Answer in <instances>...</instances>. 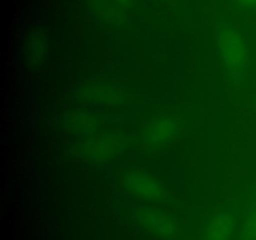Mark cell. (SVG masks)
Instances as JSON below:
<instances>
[{
    "mask_svg": "<svg viewBox=\"0 0 256 240\" xmlns=\"http://www.w3.org/2000/svg\"><path fill=\"white\" fill-rule=\"evenodd\" d=\"M218 48L225 66L239 75L246 62L248 50L244 38L232 28H225L218 35Z\"/></svg>",
    "mask_w": 256,
    "mask_h": 240,
    "instance_id": "cell-1",
    "label": "cell"
},
{
    "mask_svg": "<svg viewBox=\"0 0 256 240\" xmlns=\"http://www.w3.org/2000/svg\"><path fill=\"white\" fill-rule=\"evenodd\" d=\"M122 184L126 192L138 199L159 202L165 195V190L159 180L145 170H130L122 178Z\"/></svg>",
    "mask_w": 256,
    "mask_h": 240,
    "instance_id": "cell-2",
    "label": "cell"
},
{
    "mask_svg": "<svg viewBox=\"0 0 256 240\" xmlns=\"http://www.w3.org/2000/svg\"><path fill=\"white\" fill-rule=\"evenodd\" d=\"M136 216L140 225L154 236L162 240H172L176 236L178 228L174 219L160 209L152 206L140 208Z\"/></svg>",
    "mask_w": 256,
    "mask_h": 240,
    "instance_id": "cell-3",
    "label": "cell"
},
{
    "mask_svg": "<svg viewBox=\"0 0 256 240\" xmlns=\"http://www.w3.org/2000/svg\"><path fill=\"white\" fill-rule=\"evenodd\" d=\"M124 139L118 134H94L84 142L82 152L95 162H105L119 154Z\"/></svg>",
    "mask_w": 256,
    "mask_h": 240,
    "instance_id": "cell-4",
    "label": "cell"
},
{
    "mask_svg": "<svg viewBox=\"0 0 256 240\" xmlns=\"http://www.w3.org/2000/svg\"><path fill=\"white\" fill-rule=\"evenodd\" d=\"M124 89L120 85L108 82H90L80 90L82 102L96 106H114L122 102Z\"/></svg>",
    "mask_w": 256,
    "mask_h": 240,
    "instance_id": "cell-5",
    "label": "cell"
},
{
    "mask_svg": "<svg viewBox=\"0 0 256 240\" xmlns=\"http://www.w3.org/2000/svg\"><path fill=\"white\" fill-rule=\"evenodd\" d=\"M145 140L152 148L169 145L179 132V122L172 116H158L145 128Z\"/></svg>",
    "mask_w": 256,
    "mask_h": 240,
    "instance_id": "cell-6",
    "label": "cell"
},
{
    "mask_svg": "<svg viewBox=\"0 0 256 240\" xmlns=\"http://www.w3.org/2000/svg\"><path fill=\"white\" fill-rule=\"evenodd\" d=\"M236 229V219L232 212H220L212 218L204 230V240H230Z\"/></svg>",
    "mask_w": 256,
    "mask_h": 240,
    "instance_id": "cell-7",
    "label": "cell"
},
{
    "mask_svg": "<svg viewBox=\"0 0 256 240\" xmlns=\"http://www.w3.org/2000/svg\"><path fill=\"white\" fill-rule=\"evenodd\" d=\"M64 122L68 132L78 135V136H82V135L92 136V135L96 134L100 126L99 119L92 112H80V110L69 112L65 116Z\"/></svg>",
    "mask_w": 256,
    "mask_h": 240,
    "instance_id": "cell-8",
    "label": "cell"
},
{
    "mask_svg": "<svg viewBox=\"0 0 256 240\" xmlns=\"http://www.w3.org/2000/svg\"><path fill=\"white\" fill-rule=\"evenodd\" d=\"M238 240H256V206L252 208L245 218Z\"/></svg>",
    "mask_w": 256,
    "mask_h": 240,
    "instance_id": "cell-9",
    "label": "cell"
},
{
    "mask_svg": "<svg viewBox=\"0 0 256 240\" xmlns=\"http://www.w3.org/2000/svg\"><path fill=\"white\" fill-rule=\"evenodd\" d=\"M109 2L119 8H125L130 4V0H109Z\"/></svg>",
    "mask_w": 256,
    "mask_h": 240,
    "instance_id": "cell-10",
    "label": "cell"
},
{
    "mask_svg": "<svg viewBox=\"0 0 256 240\" xmlns=\"http://www.w3.org/2000/svg\"><path fill=\"white\" fill-rule=\"evenodd\" d=\"M242 5L244 6H250V8H256V0H238Z\"/></svg>",
    "mask_w": 256,
    "mask_h": 240,
    "instance_id": "cell-11",
    "label": "cell"
},
{
    "mask_svg": "<svg viewBox=\"0 0 256 240\" xmlns=\"http://www.w3.org/2000/svg\"><path fill=\"white\" fill-rule=\"evenodd\" d=\"M255 199H256V189H255Z\"/></svg>",
    "mask_w": 256,
    "mask_h": 240,
    "instance_id": "cell-12",
    "label": "cell"
}]
</instances>
